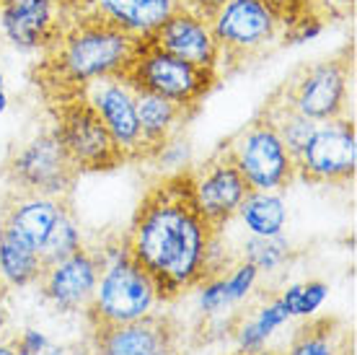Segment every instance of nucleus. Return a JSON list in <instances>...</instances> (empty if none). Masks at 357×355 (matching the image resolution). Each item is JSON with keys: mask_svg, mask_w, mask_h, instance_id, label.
<instances>
[{"mask_svg": "<svg viewBox=\"0 0 357 355\" xmlns=\"http://www.w3.org/2000/svg\"><path fill=\"white\" fill-rule=\"evenodd\" d=\"M70 3H73V8L78 10V13H81V10H83V6H86V0H70Z\"/></svg>", "mask_w": 357, "mask_h": 355, "instance_id": "c9c22d12", "label": "nucleus"}, {"mask_svg": "<svg viewBox=\"0 0 357 355\" xmlns=\"http://www.w3.org/2000/svg\"><path fill=\"white\" fill-rule=\"evenodd\" d=\"M83 244L81 236V226L75 221V213H73V205L65 210L57 223L52 226V231L47 233L45 244L39 249V257H42V265H52V262H60V259L70 257L73 252H78Z\"/></svg>", "mask_w": 357, "mask_h": 355, "instance_id": "393cba45", "label": "nucleus"}, {"mask_svg": "<svg viewBox=\"0 0 357 355\" xmlns=\"http://www.w3.org/2000/svg\"><path fill=\"white\" fill-rule=\"evenodd\" d=\"M13 347H16V355H65V347L52 342L39 329H24L13 340Z\"/></svg>", "mask_w": 357, "mask_h": 355, "instance_id": "c85d7f7f", "label": "nucleus"}, {"mask_svg": "<svg viewBox=\"0 0 357 355\" xmlns=\"http://www.w3.org/2000/svg\"><path fill=\"white\" fill-rule=\"evenodd\" d=\"M143 36L81 10L63 36L42 52V60L31 68L29 78L50 107L81 96L101 78H122Z\"/></svg>", "mask_w": 357, "mask_h": 355, "instance_id": "f03ea898", "label": "nucleus"}, {"mask_svg": "<svg viewBox=\"0 0 357 355\" xmlns=\"http://www.w3.org/2000/svg\"><path fill=\"white\" fill-rule=\"evenodd\" d=\"M231 355H243V353H241V350H238V353H231Z\"/></svg>", "mask_w": 357, "mask_h": 355, "instance_id": "4c0bfd02", "label": "nucleus"}, {"mask_svg": "<svg viewBox=\"0 0 357 355\" xmlns=\"http://www.w3.org/2000/svg\"><path fill=\"white\" fill-rule=\"evenodd\" d=\"M75 16L70 0H0V29L24 52H47Z\"/></svg>", "mask_w": 357, "mask_h": 355, "instance_id": "ddd939ff", "label": "nucleus"}, {"mask_svg": "<svg viewBox=\"0 0 357 355\" xmlns=\"http://www.w3.org/2000/svg\"><path fill=\"white\" fill-rule=\"evenodd\" d=\"M210 31L218 45V73L225 80L275 52L285 21L267 0H225L210 18Z\"/></svg>", "mask_w": 357, "mask_h": 355, "instance_id": "20e7f679", "label": "nucleus"}, {"mask_svg": "<svg viewBox=\"0 0 357 355\" xmlns=\"http://www.w3.org/2000/svg\"><path fill=\"white\" fill-rule=\"evenodd\" d=\"M145 39L178 60L218 71V45L210 31V21L187 6H178L169 13Z\"/></svg>", "mask_w": 357, "mask_h": 355, "instance_id": "dca6fc26", "label": "nucleus"}, {"mask_svg": "<svg viewBox=\"0 0 357 355\" xmlns=\"http://www.w3.org/2000/svg\"><path fill=\"white\" fill-rule=\"evenodd\" d=\"M349 80H352V47L326 60L301 65L277 86L275 94L313 122H326L347 115Z\"/></svg>", "mask_w": 357, "mask_h": 355, "instance_id": "6e6552de", "label": "nucleus"}, {"mask_svg": "<svg viewBox=\"0 0 357 355\" xmlns=\"http://www.w3.org/2000/svg\"><path fill=\"white\" fill-rule=\"evenodd\" d=\"M223 3H225V0H181V6H187V8H192L195 13L205 16L207 21L218 13V8H220Z\"/></svg>", "mask_w": 357, "mask_h": 355, "instance_id": "c756f323", "label": "nucleus"}, {"mask_svg": "<svg viewBox=\"0 0 357 355\" xmlns=\"http://www.w3.org/2000/svg\"><path fill=\"white\" fill-rule=\"evenodd\" d=\"M261 112L272 119V124L277 127V133H280L282 143L287 145V151L293 153V159H295L298 153L303 151L305 140L311 138L316 122H313V119H308V117H303L301 112H295L285 99L277 96L275 91H272V94H269V99L264 101Z\"/></svg>", "mask_w": 357, "mask_h": 355, "instance_id": "b1692460", "label": "nucleus"}, {"mask_svg": "<svg viewBox=\"0 0 357 355\" xmlns=\"http://www.w3.org/2000/svg\"><path fill=\"white\" fill-rule=\"evenodd\" d=\"M122 80L132 91H148V94L169 99L195 117L210 99V94L223 83L218 71L178 60L174 55L151 45L145 36Z\"/></svg>", "mask_w": 357, "mask_h": 355, "instance_id": "39448f33", "label": "nucleus"}, {"mask_svg": "<svg viewBox=\"0 0 357 355\" xmlns=\"http://www.w3.org/2000/svg\"><path fill=\"white\" fill-rule=\"evenodd\" d=\"M223 145L254 192H285L298 179L293 153L261 109Z\"/></svg>", "mask_w": 357, "mask_h": 355, "instance_id": "1a4fd4ad", "label": "nucleus"}, {"mask_svg": "<svg viewBox=\"0 0 357 355\" xmlns=\"http://www.w3.org/2000/svg\"><path fill=\"white\" fill-rule=\"evenodd\" d=\"M178 6L181 0H86L83 10L135 36H148Z\"/></svg>", "mask_w": 357, "mask_h": 355, "instance_id": "6ab92c4d", "label": "nucleus"}, {"mask_svg": "<svg viewBox=\"0 0 357 355\" xmlns=\"http://www.w3.org/2000/svg\"><path fill=\"white\" fill-rule=\"evenodd\" d=\"M243 355H285V353H277V350H267V347H259V350H251V353Z\"/></svg>", "mask_w": 357, "mask_h": 355, "instance_id": "72a5a7b5", "label": "nucleus"}, {"mask_svg": "<svg viewBox=\"0 0 357 355\" xmlns=\"http://www.w3.org/2000/svg\"><path fill=\"white\" fill-rule=\"evenodd\" d=\"M298 179L316 187H344L355 182L357 130L349 115L316 122L303 151L295 156Z\"/></svg>", "mask_w": 357, "mask_h": 355, "instance_id": "9d476101", "label": "nucleus"}, {"mask_svg": "<svg viewBox=\"0 0 357 355\" xmlns=\"http://www.w3.org/2000/svg\"><path fill=\"white\" fill-rule=\"evenodd\" d=\"M45 273L42 257L31 244L0 226V283L8 291L36 285Z\"/></svg>", "mask_w": 357, "mask_h": 355, "instance_id": "412c9836", "label": "nucleus"}, {"mask_svg": "<svg viewBox=\"0 0 357 355\" xmlns=\"http://www.w3.org/2000/svg\"><path fill=\"white\" fill-rule=\"evenodd\" d=\"M290 319L287 309L282 306L280 296H275L272 301H267L264 306L254 311L251 317H238V324L233 327V335L238 340L241 353H251L267 345V340L275 335L277 327H282Z\"/></svg>", "mask_w": 357, "mask_h": 355, "instance_id": "5701e85b", "label": "nucleus"}, {"mask_svg": "<svg viewBox=\"0 0 357 355\" xmlns=\"http://www.w3.org/2000/svg\"><path fill=\"white\" fill-rule=\"evenodd\" d=\"M89 355H187L184 329L171 314L151 311L127 324L91 329Z\"/></svg>", "mask_w": 357, "mask_h": 355, "instance_id": "9b49d317", "label": "nucleus"}, {"mask_svg": "<svg viewBox=\"0 0 357 355\" xmlns=\"http://www.w3.org/2000/svg\"><path fill=\"white\" fill-rule=\"evenodd\" d=\"M290 257V244L282 239V233L277 236H254L243 244V259L251 262L257 270H277L280 265H285Z\"/></svg>", "mask_w": 357, "mask_h": 355, "instance_id": "a878e982", "label": "nucleus"}, {"mask_svg": "<svg viewBox=\"0 0 357 355\" xmlns=\"http://www.w3.org/2000/svg\"><path fill=\"white\" fill-rule=\"evenodd\" d=\"M135 112H137V124L143 133V148H145V164L161 151L169 140L181 135L184 124L195 119L184 107H178L174 101L148 91H135Z\"/></svg>", "mask_w": 357, "mask_h": 355, "instance_id": "a211bd4d", "label": "nucleus"}, {"mask_svg": "<svg viewBox=\"0 0 357 355\" xmlns=\"http://www.w3.org/2000/svg\"><path fill=\"white\" fill-rule=\"evenodd\" d=\"M326 3L334 8V13H342V16H347V13L355 10V0H326Z\"/></svg>", "mask_w": 357, "mask_h": 355, "instance_id": "2f4dec72", "label": "nucleus"}, {"mask_svg": "<svg viewBox=\"0 0 357 355\" xmlns=\"http://www.w3.org/2000/svg\"><path fill=\"white\" fill-rule=\"evenodd\" d=\"M0 89H3V75H0Z\"/></svg>", "mask_w": 357, "mask_h": 355, "instance_id": "e433bc0d", "label": "nucleus"}, {"mask_svg": "<svg viewBox=\"0 0 357 355\" xmlns=\"http://www.w3.org/2000/svg\"><path fill=\"white\" fill-rule=\"evenodd\" d=\"M329 288L321 280H308V283L290 285L285 294H280V301L287 309L290 317H313L319 306L326 301Z\"/></svg>", "mask_w": 357, "mask_h": 355, "instance_id": "bb28decb", "label": "nucleus"}, {"mask_svg": "<svg viewBox=\"0 0 357 355\" xmlns=\"http://www.w3.org/2000/svg\"><path fill=\"white\" fill-rule=\"evenodd\" d=\"M47 109L52 115V133L81 174L114 171L127 164L125 153L119 151L109 127L86 94L50 104Z\"/></svg>", "mask_w": 357, "mask_h": 355, "instance_id": "0eeeda50", "label": "nucleus"}, {"mask_svg": "<svg viewBox=\"0 0 357 355\" xmlns=\"http://www.w3.org/2000/svg\"><path fill=\"white\" fill-rule=\"evenodd\" d=\"M0 355H16L13 342H0Z\"/></svg>", "mask_w": 357, "mask_h": 355, "instance_id": "473e14b6", "label": "nucleus"}, {"mask_svg": "<svg viewBox=\"0 0 357 355\" xmlns=\"http://www.w3.org/2000/svg\"><path fill=\"white\" fill-rule=\"evenodd\" d=\"M220 236L223 231L197 208L189 166L155 179L122 233L127 252L148 273L161 303L178 301L228 270L218 257Z\"/></svg>", "mask_w": 357, "mask_h": 355, "instance_id": "f257e3e1", "label": "nucleus"}, {"mask_svg": "<svg viewBox=\"0 0 357 355\" xmlns=\"http://www.w3.org/2000/svg\"><path fill=\"white\" fill-rule=\"evenodd\" d=\"M81 171L60 145L52 127L34 135L24 145H13L3 164V179L8 192L73 200Z\"/></svg>", "mask_w": 357, "mask_h": 355, "instance_id": "423d86ee", "label": "nucleus"}, {"mask_svg": "<svg viewBox=\"0 0 357 355\" xmlns=\"http://www.w3.org/2000/svg\"><path fill=\"white\" fill-rule=\"evenodd\" d=\"M86 96L101 115L119 151L125 153L127 164H145L143 133L135 112V91L122 78H101L91 83Z\"/></svg>", "mask_w": 357, "mask_h": 355, "instance_id": "2eb2a0df", "label": "nucleus"}, {"mask_svg": "<svg viewBox=\"0 0 357 355\" xmlns=\"http://www.w3.org/2000/svg\"><path fill=\"white\" fill-rule=\"evenodd\" d=\"M6 107H8V96H6V91L0 89V115L6 112Z\"/></svg>", "mask_w": 357, "mask_h": 355, "instance_id": "f704fd0d", "label": "nucleus"}, {"mask_svg": "<svg viewBox=\"0 0 357 355\" xmlns=\"http://www.w3.org/2000/svg\"><path fill=\"white\" fill-rule=\"evenodd\" d=\"M73 205V200H57V197L42 195H16L6 192L0 203V226L31 244L39 252L47 233L52 231L57 218Z\"/></svg>", "mask_w": 357, "mask_h": 355, "instance_id": "f3484780", "label": "nucleus"}, {"mask_svg": "<svg viewBox=\"0 0 357 355\" xmlns=\"http://www.w3.org/2000/svg\"><path fill=\"white\" fill-rule=\"evenodd\" d=\"M8 288L0 283V338H3V332L8 329V321H10V309H8Z\"/></svg>", "mask_w": 357, "mask_h": 355, "instance_id": "7c9ffc66", "label": "nucleus"}, {"mask_svg": "<svg viewBox=\"0 0 357 355\" xmlns=\"http://www.w3.org/2000/svg\"><path fill=\"white\" fill-rule=\"evenodd\" d=\"M98 283V259L93 247H81L70 257L45 267L39 277V291L54 309L75 314L89 309Z\"/></svg>", "mask_w": 357, "mask_h": 355, "instance_id": "4468645a", "label": "nucleus"}, {"mask_svg": "<svg viewBox=\"0 0 357 355\" xmlns=\"http://www.w3.org/2000/svg\"><path fill=\"white\" fill-rule=\"evenodd\" d=\"M254 236H277L287 221V208L282 192H254L251 189L241 203L238 213Z\"/></svg>", "mask_w": 357, "mask_h": 355, "instance_id": "4be33fe9", "label": "nucleus"}, {"mask_svg": "<svg viewBox=\"0 0 357 355\" xmlns=\"http://www.w3.org/2000/svg\"><path fill=\"white\" fill-rule=\"evenodd\" d=\"M267 3L277 16L285 21V27L303 16H324L326 21L337 16L326 0H267Z\"/></svg>", "mask_w": 357, "mask_h": 355, "instance_id": "cd10ccee", "label": "nucleus"}, {"mask_svg": "<svg viewBox=\"0 0 357 355\" xmlns=\"http://www.w3.org/2000/svg\"><path fill=\"white\" fill-rule=\"evenodd\" d=\"M285 355H352V332L337 317H313L293 332Z\"/></svg>", "mask_w": 357, "mask_h": 355, "instance_id": "aec40b11", "label": "nucleus"}, {"mask_svg": "<svg viewBox=\"0 0 357 355\" xmlns=\"http://www.w3.org/2000/svg\"><path fill=\"white\" fill-rule=\"evenodd\" d=\"M93 252L98 259V283L86 309L91 329L127 324L155 311L161 303L158 291L127 252L122 236H109L101 247H93Z\"/></svg>", "mask_w": 357, "mask_h": 355, "instance_id": "7ed1b4c3", "label": "nucleus"}, {"mask_svg": "<svg viewBox=\"0 0 357 355\" xmlns=\"http://www.w3.org/2000/svg\"><path fill=\"white\" fill-rule=\"evenodd\" d=\"M189 174H192L197 208L218 231H223L251 192L249 182L243 179L223 143L199 166H189Z\"/></svg>", "mask_w": 357, "mask_h": 355, "instance_id": "f8f14e48", "label": "nucleus"}]
</instances>
